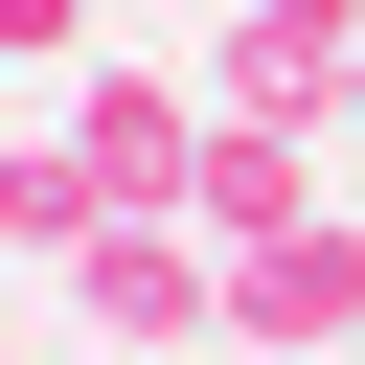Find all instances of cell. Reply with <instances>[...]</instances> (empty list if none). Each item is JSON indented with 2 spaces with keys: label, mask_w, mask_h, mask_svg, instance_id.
<instances>
[{
  "label": "cell",
  "mask_w": 365,
  "mask_h": 365,
  "mask_svg": "<svg viewBox=\"0 0 365 365\" xmlns=\"http://www.w3.org/2000/svg\"><path fill=\"white\" fill-rule=\"evenodd\" d=\"M68 319L137 342V365H205V342H228V251H205L182 205H114V228L68 251Z\"/></svg>",
  "instance_id": "cell-1"
},
{
  "label": "cell",
  "mask_w": 365,
  "mask_h": 365,
  "mask_svg": "<svg viewBox=\"0 0 365 365\" xmlns=\"http://www.w3.org/2000/svg\"><path fill=\"white\" fill-rule=\"evenodd\" d=\"M228 365H365V205H297L228 251Z\"/></svg>",
  "instance_id": "cell-2"
},
{
  "label": "cell",
  "mask_w": 365,
  "mask_h": 365,
  "mask_svg": "<svg viewBox=\"0 0 365 365\" xmlns=\"http://www.w3.org/2000/svg\"><path fill=\"white\" fill-rule=\"evenodd\" d=\"M46 160H68L91 205H182V182H205V68H68Z\"/></svg>",
  "instance_id": "cell-3"
},
{
  "label": "cell",
  "mask_w": 365,
  "mask_h": 365,
  "mask_svg": "<svg viewBox=\"0 0 365 365\" xmlns=\"http://www.w3.org/2000/svg\"><path fill=\"white\" fill-rule=\"evenodd\" d=\"M319 205V137H274V114H205V182H182V228L205 251H251V228H297Z\"/></svg>",
  "instance_id": "cell-4"
},
{
  "label": "cell",
  "mask_w": 365,
  "mask_h": 365,
  "mask_svg": "<svg viewBox=\"0 0 365 365\" xmlns=\"http://www.w3.org/2000/svg\"><path fill=\"white\" fill-rule=\"evenodd\" d=\"M91 228H114V205H91V182H68L46 137H23V160H0V274H68Z\"/></svg>",
  "instance_id": "cell-5"
},
{
  "label": "cell",
  "mask_w": 365,
  "mask_h": 365,
  "mask_svg": "<svg viewBox=\"0 0 365 365\" xmlns=\"http://www.w3.org/2000/svg\"><path fill=\"white\" fill-rule=\"evenodd\" d=\"M0 68H91V0H0Z\"/></svg>",
  "instance_id": "cell-6"
},
{
  "label": "cell",
  "mask_w": 365,
  "mask_h": 365,
  "mask_svg": "<svg viewBox=\"0 0 365 365\" xmlns=\"http://www.w3.org/2000/svg\"><path fill=\"white\" fill-rule=\"evenodd\" d=\"M23 137H46V114H23V68H0V160H23Z\"/></svg>",
  "instance_id": "cell-7"
},
{
  "label": "cell",
  "mask_w": 365,
  "mask_h": 365,
  "mask_svg": "<svg viewBox=\"0 0 365 365\" xmlns=\"http://www.w3.org/2000/svg\"><path fill=\"white\" fill-rule=\"evenodd\" d=\"M342 137H365V68H342Z\"/></svg>",
  "instance_id": "cell-8"
}]
</instances>
